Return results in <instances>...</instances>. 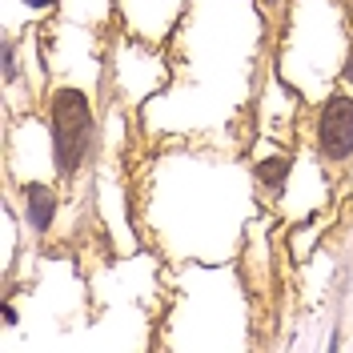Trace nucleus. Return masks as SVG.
Returning a JSON list of instances; mask_svg holds the SVG:
<instances>
[{
  "instance_id": "obj_4",
  "label": "nucleus",
  "mask_w": 353,
  "mask_h": 353,
  "mask_svg": "<svg viewBox=\"0 0 353 353\" xmlns=\"http://www.w3.org/2000/svg\"><path fill=\"white\" fill-rule=\"evenodd\" d=\"M253 176H257V185H265L269 193H281L285 189V176H289V157L285 153L265 157L261 165H253Z\"/></svg>"
},
{
  "instance_id": "obj_3",
  "label": "nucleus",
  "mask_w": 353,
  "mask_h": 353,
  "mask_svg": "<svg viewBox=\"0 0 353 353\" xmlns=\"http://www.w3.org/2000/svg\"><path fill=\"white\" fill-rule=\"evenodd\" d=\"M52 217H57V193L41 181H28L24 185V221H28V229L44 233L52 225Z\"/></svg>"
},
{
  "instance_id": "obj_5",
  "label": "nucleus",
  "mask_w": 353,
  "mask_h": 353,
  "mask_svg": "<svg viewBox=\"0 0 353 353\" xmlns=\"http://www.w3.org/2000/svg\"><path fill=\"white\" fill-rule=\"evenodd\" d=\"M21 4H24V12H28V17H37V12H48L52 4H61V0H21Z\"/></svg>"
},
{
  "instance_id": "obj_1",
  "label": "nucleus",
  "mask_w": 353,
  "mask_h": 353,
  "mask_svg": "<svg viewBox=\"0 0 353 353\" xmlns=\"http://www.w3.org/2000/svg\"><path fill=\"white\" fill-rule=\"evenodd\" d=\"M92 149V109L77 88H57L52 97V161L57 173L72 176Z\"/></svg>"
},
{
  "instance_id": "obj_6",
  "label": "nucleus",
  "mask_w": 353,
  "mask_h": 353,
  "mask_svg": "<svg viewBox=\"0 0 353 353\" xmlns=\"http://www.w3.org/2000/svg\"><path fill=\"white\" fill-rule=\"evenodd\" d=\"M345 81L353 85V57H350V65H345Z\"/></svg>"
},
{
  "instance_id": "obj_7",
  "label": "nucleus",
  "mask_w": 353,
  "mask_h": 353,
  "mask_svg": "<svg viewBox=\"0 0 353 353\" xmlns=\"http://www.w3.org/2000/svg\"><path fill=\"white\" fill-rule=\"evenodd\" d=\"M265 4H281V0H265Z\"/></svg>"
},
{
  "instance_id": "obj_2",
  "label": "nucleus",
  "mask_w": 353,
  "mask_h": 353,
  "mask_svg": "<svg viewBox=\"0 0 353 353\" xmlns=\"http://www.w3.org/2000/svg\"><path fill=\"white\" fill-rule=\"evenodd\" d=\"M317 149L325 161H350L353 157V97L333 92L317 117Z\"/></svg>"
}]
</instances>
